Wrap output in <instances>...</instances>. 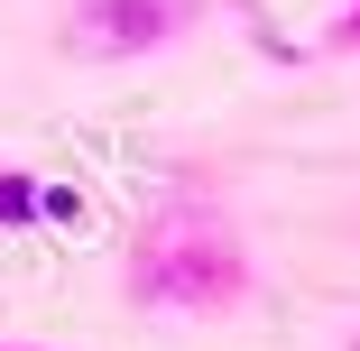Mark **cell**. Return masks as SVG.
Instances as JSON below:
<instances>
[{
	"label": "cell",
	"mask_w": 360,
	"mask_h": 351,
	"mask_svg": "<svg viewBox=\"0 0 360 351\" xmlns=\"http://www.w3.org/2000/svg\"><path fill=\"white\" fill-rule=\"evenodd\" d=\"M129 296L148 314H222V305L250 296V259H240V241L212 213L167 203V213L139 231V250H129Z\"/></svg>",
	"instance_id": "obj_1"
},
{
	"label": "cell",
	"mask_w": 360,
	"mask_h": 351,
	"mask_svg": "<svg viewBox=\"0 0 360 351\" xmlns=\"http://www.w3.org/2000/svg\"><path fill=\"white\" fill-rule=\"evenodd\" d=\"M176 37V0H84L65 19V46L93 56V65H129V56H158Z\"/></svg>",
	"instance_id": "obj_2"
},
{
	"label": "cell",
	"mask_w": 360,
	"mask_h": 351,
	"mask_svg": "<svg viewBox=\"0 0 360 351\" xmlns=\"http://www.w3.org/2000/svg\"><path fill=\"white\" fill-rule=\"evenodd\" d=\"M84 194L75 185H46L28 167H0V231H46V222H75Z\"/></svg>",
	"instance_id": "obj_3"
},
{
	"label": "cell",
	"mask_w": 360,
	"mask_h": 351,
	"mask_svg": "<svg viewBox=\"0 0 360 351\" xmlns=\"http://www.w3.org/2000/svg\"><path fill=\"white\" fill-rule=\"evenodd\" d=\"M333 46H360V0H351L342 19H333Z\"/></svg>",
	"instance_id": "obj_4"
},
{
	"label": "cell",
	"mask_w": 360,
	"mask_h": 351,
	"mask_svg": "<svg viewBox=\"0 0 360 351\" xmlns=\"http://www.w3.org/2000/svg\"><path fill=\"white\" fill-rule=\"evenodd\" d=\"M0 351H46V342H0Z\"/></svg>",
	"instance_id": "obj_5"
}]
</instances>
